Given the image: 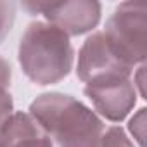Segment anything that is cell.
<instances>
[{
	"instance_id": "1",
	"label": "cell",
	"mask_w": 147,
	"mask_h": 147,
	"mask_svg": "<svg viewBox=\"0 0 147 147\" xmlns=\"http://www.w3.org/2000/svg\"><path fill=\"white\" fill-rule=\"evenodd\" d=\"M28 114L55 147H95L104 128L102 118L76 97L47 92L38 95Z\"/></svg>"
},
{
	"instance_id": "2",
	"label": "cell",
	"mask_w": 147,
	"mask_h": 147,
	"mask_svg": "<svg viewBox=\"0 0 147 147\" xmlns=\"http://www.w3.org/2000/svg\"><path fill=\"white\" fill-rule=\"evenodd\" d=\"M18 61L33 83L42 87L55 85L71 73L75 49L71 38L54 24L33 21L19 40Z\"/></svg>"
},
{
	"instance_id": "3",
	"label": "cell",
	"mask_w": 147,
	"mask_h": 147,
	"mask_svg": "<svg viewBox=\"0 0 147 147\" xmlns=\"http://www.w3.org/2000/svg\"><path fill=\"white\" fill-rule=\"evenodd\" d=\"M147 7L144 2H123L106 21L102 31L116 55L131 69L145 62Z\"/></svg>"
},
{
	"instance_id": "4",
	"label": "cell",
	"mask_w": 147,
	"mask_h": 147,
	"mask_svg": "<svg viewBox=\"0 0 147 147\" xmlns=\"http://www.w3.org/2000/svg\"><path fill=\"white\" fill-rule=\"evenodd\" d=\"M30 14H42L47 23L64 31L69 38L90 33L100 21L102 5L95 0H64V2H23Z\"/></svg>"
},
{
	"instance_id": "5",
	"label": "cell",
	"mask_w": 147,
	"mask_h": 147,
	"mask_svg": "<svg viewBox=\"0 0 147 147\" xmlns=\"http://www.w3.org/2000/svg\"><path fill=\"white\" fill-rule=\"evenodd\" d=\"M133 71L135 69L126 66L116 55L102 31L92 33L78 50L76 76L83 83H92L111 76H131Z\"/></svg>"
},
{
	"instance_id": "6",
	"label": "cell",
	"mask_w": 147,
	"mask_h": 147,
	"mask_svg": "<svg viewBox=\"0 0 147 147\" xmlns=\"http://www.w3.org/2000/svg\"><path fill=\"white\" fill-rule=\"evenodd\" d=\"M85 95L94 109L113 123L123 121L137 104V88L131 76H111L85 83Z\"/></svg>"
},
{
	"instance_id": "7",
	"label": "cell",
	"mask_w": 147,
	"mask_h": 147,
	"mask_svg": "<svg viewBox=\"0 0 147 147\" xmlns=\"http://www.w3.org/2000/svg\"><path fill=\"white\" fill-rule=\"evenodd\" d=\"M2 133L7 147H54L52 140L28 113H14L4 125Z\"/></svg>"
},
{
	"instance_id": "8",
	"label": "cell",
	"mask_w": 147,
	"mask_h": 147,
	"mask_svg": "<svg viewBox=\"0 0 147 147\" xmlns=\"http://www.w3.org/2000/svg\"><path fill=\"white\" fill-rule=\"evenodd\" d=\"M11 80H12V67L7 59L0 55V128L14 114V100L9 90Z\"/></svg>"
},
{
	"instance_id": "9",
	"label": "cell",
	"mask_w": 147,
	"mask_h": 147,
	"mask_svg": "<svg viewBox=\"0 0 147 147\" xmlns=\"http://www.w3.org/2000/svg\"><path fill=\"white\" fill-rule=\"evenodd\" d=\"M95 147H135L121 126H109L102 131Z\"/></svg>"
},
{
	"instance_id": "10",
	"label": "cell",
	"mask_w": 147,
	"mask_h": 147,
	"mask_svg": "<svg viewBox=\"0 0 147 147\" xmlns=\"http://www.w3.org/2000/svg\"><path fill=\"white\" fill-rule=\"evenodd\" d=\"M16 4L14 2H0V43L11 33L16 21Z\"/></svg>"
},
{
	"instance_id": "11",
	"label": "cell",
	"mask_w": 147,
	"mask_h": 147,
	"mask_svg": "<svg viewBox=\"0 0 147 147\" xmlns=\"http://www.w3.org/2000/svg\"><path fill=\"white\" fill-rule=\"evenodd\" d=\"M145 107H140L128 123V130L140 147H145Z\"/></svg>"
},
{
	"instance_id": "12",
	"label": "cell",
	"mask_w": 147,
	"mask_h": 147,
	"mask_svg": "<svg viewBox=\"0 0 147 147\" xmlns=\"http://www.w3.org/2000/svg\"><path fill=\"white\" fill-rule=\"evenodd\" d=\"M0 147H7L5 138H4V133H2V128H0Z\"/></svg>"
}]
</instances>
